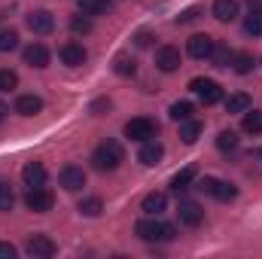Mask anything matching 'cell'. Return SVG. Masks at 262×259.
<instances>
[{
	"mask_svg": "<svg viewBox=\"0 0 262 259\" xmlns=\"http://www.w3.org/2000/svg\"><path fill=\"white\" fill-rule=\"evenodd\" d=\"M6 113H9V110H6V104H0V122L6 119Z\"/></svg>",
	"mask_w": 262,
	"mask_h": 259,
	"instance_id": "60d3db41",
	"label": "cell"
},
{
	"mask_svg": "<svg viewBox=\"0 0 262 259\" xmlns=\"http://www.w3.org/2000/svg\"><path fill=\"white\" fill-rule=\"evenodd\" d=\"M58 58H61L67 67H82L85 58H89V52L82 49V43H64V46L58 49Z\"/></svg>",
	"mask_w": 262,
	"mask_h": 259,
	"instance_id": "4fadbf2b",
	"label": "cell"
},
{
	"mask_svg": "<svg viewBox=\"0 0 262 259\" xmlns=\"http://www.w3.org/2000/svg\"><path fill=\"white\" fill-rule=\"evenodd\" d=\"M232 55H235V52H232L229 46H223V43H216V49H213V55H210V61H213L216 67H229V64H232Z\"/></svg>",
	"mask_w": 262,
	"mask_h": 259,
	"instance_id": "1f68e13d",
	"label": "cell"
},
{
	"mask_svg": "<svg viewBox=\"0 0 262 259\" xmlns=\"http://www.w3.org/2000/svg\"><path fill=\"white\" fill-rule=\"evenodd\" d=\"M156 131H159V125H156L149 116H134V119L125 122V137H128V140H137V143L152 140V137H156Z\"/></svg>",
	"mask_w": 262,
	"mask_h": 259,
	"instance_id": "3957f363",
	"label": "cell"
},
{
	"mask_svg": "<svg viewBox=\"0 0 262 259\" xmlns=\"http://www.w3.org/2000/svg\"><path fill=\"white\" fill-rule=\"evenodd\" d=\"M216 149H223V153L238 149V134H235V131H220V134H216Z\"/></svg>",
	"mask_w": 262,
	"mask_h": 259,
	"instance_id": "4dcf8cb0",
	"label": "cell"
},
{
	"mask_svg": "<svg viewBox=\"0 0 262 259\" xmlns=\"http://www.w3.org/2000/svg\"><path fill=\"white\" fill-rule=\"evenodd\" d=\"M25 204H28V210H34V213H49L52 204H55V195L49 192L46 186H31L28 195H25Z\"/></svg>",
	"mask_w": 262,
	"mask_h": 259,
	"instance_id": "5b68a950",
	"label": "cell"
},
{
	"mask_svg": "<svg viewBox=\"0 0 262 259\" xmlns=\"http://www.w3.org/2000/svg\"><path fill=\"white\" fill-rule=\"evenodd\" d=\"M21 180H25L28 189L31 186H46V168H43V162H28L21 168Z\"/></svg>",
	"mask_w": 262,
	"mask_h": 259,
	"instance_id": "9a60e30c",
	"label": "cell"
},
{
	"mask_svg": "<svg viewBox=\"0 0 262 259\" xmlns=\"http://www.w3.org/2000/svg\"><path fill=\"white\" fill-rule=\"evenodd\" d=\"M201 122H195V119H183L180 122V137H183V143H195L198 137H201Z\"/></svg>",
	"mask_w": 262,
	"mask_h": 259,
	"instance_id": "7402d4cb",
	"label": "cell"
},
{
	"mask_svg": "<svg viewBox=\"0 0 262 259\" xmlns=\"http://www.w3.org/2000/svg\"><path fill=\"white\" fill-rule=\"evenodd\" d=\"M152 40H156V34H149V31H137V34H134V46H137V49H149Z\"/></svg>",
	"mask_w": 262,
	"mask_h": 259,
	"instance_id": "8d00e7d4",
	"label": "cell"
},
{
	"mask_svg": "<svg viewBox=\"0 0 262 259\" xmlns=\"http://www.w3.org/2000/svg\"><path fill=\"white\" fill-rule=\"evenodd\" d=\"M247 6L250 9H262V0H247Z\"/></svg>",
	"mask_w": 262,
	"mask_h": 259,
	"instance_id": "ab89813d",
	"label": "cell"
},
{
	"mask_svg": "<svg viewBox=\"0 0 262 259\" xmlns=\"http://www.w3.org/2000/svg\"><path fill=\"white\" fill-rule=\"evenodd\" d=\"M213 18L229 25L238 18V0H213Z\"/></svg>",
	"mask_w": 262,
	"mask_h": 259,
	"instance_id": "2e32d148",
	"label": "cell"
},
{
	"mask_svg": "<svg viewBox=\"0 0 262 259\" xmlns=\"http://www.w3.org/2000/svg\"><path fill=\"white\" fill-rule=\"evenodd\" d=\"M12 204H15V192H12V186H9L6 180H0V213H9Z\"/></svg>",
	"mask_w": 262,
	"mask_h": 259,
	"instance_id": "f546056e",
	"label": "cell"
},
{
	"mask_svg": "<svg viewBox=\"0 0 262 259\" xmlns=\"http://www.w3.org/2000/svg\"><path fill=\"white\" fill-rule=\"evenodd\" d=\"M28 28L34 31V34H49L52 28H55V18H52V12L49 9H34V12H28Z\"/></svg>",
	"mask_w": 262,
	"mask_h": 259,
	"instance_id": "8fae6325",
	"label": "cell"
},
{
	"mask_svg": "<svg viewBox=\"0 0 262 259\" xmlns=\"http://www.w3.org/2000/svg\"><path fill=\"white\" fill-rule=\"evenodd\" d=\"M189 89H192L198 98H201V104H204V107H210V104H216V101L223 98V89H220V82H216V79L195 76V79L189 82Z\"/></svg>",
	"mask_w": 262,
	"mask_h": 259,
	"instance_id": "277c9868",
	"label": "cell"
},
{
	"mask_svg": "<svg viewBox=\"0 0 262 259\" xmlns=\"http://www.w3.org/2000/svg\"><path fill=\"white\" fill-rule=\"evenodd\" d=\"M162 156H165V146H162L156 137H152V140H143V146H140V153H137L140 165H146V168L159 165V162H162Z\"/></svg>",
	"mask_w": 262,
	"mask_h": 259,
	"instance_id": "7c38bea8",
	"label": "cell"
},
{
	"mask_svg": "<svg viewBox=\"0 0 262 259\" xmlns=\"http://www.w3.org/2000/svg\"><path fill=\"white\" fill-rule=\"evenodd\" d=\"M40 110H43V98L40 95H21L15 101V113L18 116H37Z\"/></svg>",
	"mask_w": 262,
	"mask_h": 259,
	"instance_id": "e0dca14e",
	"label": "cell"
},
{
	"mask_svg": "<svg viewBox=\"0 0 262 259\" xmlns=\"http://www.w3.org/2000/svg\"><path fill=\"white\" fill-rule=\"evenodd\" d=\"M25 250L34 259H49V256H55L58 247H55V241H52L49 235H31L28 244H25Z\"/></svg>",
	"mask_w": 262,
	"mask_h": 259,
	"instance_id": "52a82bcc",
	"label": "cell"
},
{
	"mask_svg": "<svg viewBox=\"0 0 262 259\" xmlns=\"http://www.w3.org/2000/svg\"><path fill=\"white\" fill-rule=\"evenodd\" d=\"M76 210H79V213H82V217H101V210H104V201H101V198H95V195H92V198H82V201H79V207H76Z\"/></svg>",
	"mask_w": 262,
	"mask_h": 259,
	"instance_id": "cb8c5ba5",
	"label": "cell"
},
{
	"mask_svg": "<svg viewBox=\"0 0 262 259\" xmlns=\"http://www.w3.org/2000/svg\"><path fill=\"white\" fill-rule=\"evenodd\" d=\"M25 64L46 67V64H49V49H46L43 43H31V46L25 49Z\"/></svg>",
	"mask_w": 262,
	"mask_h": 259,
	"instance_id": "ac0fdd59",
	"label": "cell"
},
{
	"mask_svg": "<svg viewBox=\"0 0 262 259\" xmlns=\"http://www.w3.org/2000/svg\"><path fill=\"white\" fill-rule=\"evenodd\" d=\"M18 49V34L15 31H0V52H12Z\"/></svg>",
	"mask_w": 262,
	"mask_h": 259,
	"instance_id": "836d02e7",
	"label": "cell"
},
{
	"mask_svg": "<svg viewBox=\"0 0 262 259\" xmlns=\"http://www.w3.org/2000/svg\"><path fill=\"white\" fill-rule=\"evenodd\" d=\"M192 180H195V168H183V171H177V174L171 177V189H174V192H186Z\"/></svg>",
	"mask_w": 262,
	"mask_h": 259,
	"instance_id": "ffe728a7",
	"label": "cell"
},
{
	"mask_svg": "<svg viewBox=\"0 0 262 259\" xmlns=\"http://www.w3.org/2000/svg\"><path fill=\"white\" fill-rule=\"evenodd\" d=\"M213 49H216V40H213L210 34H195V37H189V43H186V52H189L195 61H207V58L213 55Z\"/></svg>",
	"mask_w": 262,
	"mask_h": 259,
	"instance_id": "8992f818",
	"label": "cell"
},
{
	"mask_svg": "<svg viewBox=\"0 0 262 259\" xmlns=\"http://www.w3.org/2000/svg\"><path fill=\"white\" fill-rule=\"evenodd\" d=\"M253 156H256V159H262V146H259V149H253Z\"/></svg>",
	"mask_w": 262,
	"mask_h": 259,
	"instance_id": "b9f144b4",
	"label": "cell"
},
{
	"mask_svg": "<svg viewBox=\"0 0 262 259\" xmlns=\"http://www.w3.org/2000/svg\"><path fill=\"white\" fill-rule=\"evenodd\" d=\"M241 128L247 131V134H262V110H244Z\"/></svg>",
	"mask_w": 262,
	"mask_h": 259,
	"instance_id": "44dd1931",
	"label": "cell"
},
{
	"mask_svg": "<svg viewBox=\"0 0 262 259\" xmlns=\"http://www.w3.org/2000/svg\"><path fill=\"white\" fill-rule=\"evenodd\" d=\"M244 31L250 37H262V9H250V15L244 18Z\"/></svg>",
	"mask_w": 262,
	"mask_h": 259,
	"instance_id": "83f0119b",
	"label": "cell"
},
{
	"mask_svg": "<svg viewBox=\"0 0 262 259\" xmlns=\"http://www.w3.org/2000/svg\"><path fill=\"white\" fill-rule=\"evenodd\" d=\"M70 31L73 34H89L92 31V15H85V12L82 15H73L70 18Z\"/></svg>",
	"mask_w": 262,
	"mask_h": 259,
	"instance_id": "d6a6232c",
	"label": "cell"
},
{
	"mask_svg": "<svg viewBox=\"0 0 262 259\" xmlns=\"http://www.w3.org/2000/svg\"><path fill=\"white\" fill-rule=\"evenodd\" d=\"M177 217H180V223H183V226L195 229V226H201V220H204V207H201L198 201H180Z\"/></svg>",
	"mask_w": 262,
	"mask_h": 259,
	"instance_id": "30bf717a",
	"label": "cell"
},
{
	"mask_svg": "<svg viewBox=\"0 0 262 259\" xmlns=\"http://www.w3.org/2000/svg\"><path fill=\"white\" fill-rule=\"evenodd\" d=\"M140 210H143L146 217H162V213L168 210V195H165V192H149V195H143V201H140Z\"/></svg>",
	"mask_w": 262,
	"mask_h": 259,
	"instance_id": "5bb4252c",
	"label": "cell"
},
{
	"mask_svg": "<svg viewBox=\"0 0 262 259\" xmlns=\"http://www.w3.org/2000/svg\"><path fill=\"white\" fill-rule=\"evenodd\" d=\"M122 159H125V153H122L119 140H104V143H98L95 153H92V165H95L98 171H116V168L122 165Z\"/></svg>",
	"mask_w": 262,
	"mask_h": 259,
	"instance_id": "7a4b0ae2",
	"label": "cell"
},
{
	"mask_svg": "<svg viewBox=\"0 0 262 259\" xmlns=\"http://www.w3.org/2000/svg\"><path fill=\"white\" fill-rule=\"evenodd\" d=\"M201 18V6H189V9H183L180 15H177V25H192Z\"/></svg>",
	"mask_w": 262,
	"mask_h": 259,
	"instance_id": "d590c367",
	"label": "cell"
},
{
	"mask_svg": "<svg viewBox=\"0 0 262 259\" xmlns=\"http://www.w3.org/2000/svg\"><path fill=\"white\" fill-rule=\"evenodd\" d=\"M232 70L241 73V76L250 73V70H253V55H250V52H235V55H232Z\"/></svg>",
	"mask_w": 262,
	"mask_h": 259,
	"instance_id": "d4e9b609",
	"label": "cell"
},
{
	"mask_svg": "<svg viewBox=\"0 0 262 259\" xmlns=\"http://www.w3.org/2000/svg\"><path fill=\"white\" fill-rule=\"evenodd\" d=\"M113 70H116L119 76H134V73H137V61H134L131 55H116Z\"/></svg>",
	"mask_w": 262,
	"mask_h": 259,
	"instance_id": "4316f807",
	"label": "cell"
},
{
	"mask_svg": "<svg viewBox=\"0 0 262 259\" xmlns=\"http://www.w3.org/2000/svg\"><path fill=\"white\" fill-rule=\"evenodd\" d=\"M58 180H61V186H64L67 192H79L85 186V171L79 165H64L61 174H58Z\"/></svg>",
	"mask_w": 262,
	"mask_h": 259,
	"instance_id": "9c48e42d",
	"label": "cell"
},
{
	"mask_svg": "<svg viewBox=\"0 0 262 259\" xmlns=\"http://www.w3.org/2000/svg\"><path fill=\"white\" fill-rule=\"evenodd\" d=\"M244 110H250V95L247 92H235V95L226 98V113H244Z\"/></svg>",
	"mask_w": 262,
	"mask_h": 259,
	"instance_id": "d6986e66",
	"label": "cell"
},
{
	"mask_svg": "<svg viewBox=\"0 0 262 259\" xmlns=\"http://www.w3.org/2000/svg\"><path fill=\"white\" fill-rule=\"evenodd\" d=\"M0 259H15V247L9 241H0Z\"/></svg>",
	"mask_w": 262,
	"mask_h": 259,
	"instance_id": "f35d334b",
	"label": "cell"
},
{
	"mask_svg": "<svg viewBox=\"0 0 262 259\" xmlns=\"http://www.w3.org/2000/svg\"><path fill=\"white\" fill-rule=\"evenodd\" d=\"M213 198H216V201H235V198H238V186H232V183H226V180H216Z\"/></svg>",
	"mask_w": 262,
	"mask_h": 259,
	"instance_id": "484cf974",
	"label": "cell"
},
{
	"mask_svg": "<svg viewBox=\"0 0 262 259\" xmlns=\"http://www.w3.org/2000/svg\"><path fill=\"white\" fill-rule=\"evenodd\" d=\"M134 232H137L140 241H149V244H165V241H174V235H177V229H174L171 223H162V220H156V217L137 220Z\"/></svg>",
	"mask_w": 262,
	"mask_h": 259,
	"instance_id": "6da1fadb",
	"label": "cell"
},
{
	"mask_svg": "<svg viewBox=\"0 0 262 259\" xmlns=\"http://www.w3.org/2000/svg\"><path fill=\"white\" fill-rule=\"evenodd\" d=\"M79 9L85 15H104L110 9V0H79Z\"/></svg>",
	"mask_w": 262,
	"mask_h": 259,
	"instance_id": "f1b7e54d",
	"label": "cell"
},
{
	"mask_svg": "<svg viewBox=\"0 0 262 259\" xmlns=\"http://www.w3.org/2000/svg\"><path fill=\"white\" fill-rule=\"evenodd\" d=\"M15 85H18L15 70H0V92H12Z\"/></svg>",
	"mask_w": 262,
	"mask_h": 259,
	"instance_id": "e575fe53",
	"label": "cell"
},
{
	"mask_svg": "<svg viewBox=\"0 0 262 259\" xmlns=\"http://www.w3.org/2000/svg\"><path fill=\"white\" fill-rule=\"evenodd\" d=\"M192 110H195V107H192L189 101H174L168 113H171V119H174V122H183V119H192Z\"/></svg>",
	"mask_w": 262,
	"mask_h": 259,
	"instance_id": "603a6c76",
	"label": "cell"
},
{
	"mask_svg": "<svg viewBox=\"0 0 262 259\" xmlns=\"http://www.w3.org/2000/svg\"><path fill=\"white\" fill-rule=\"evenodd\" d=\"M213 186H216V177H201L198 180V189L204 195H213Z\"/></svg>",
	"mask_w": 262,
	"mask_h": 259,
	"instance_id": "74e56055",
	"label": "cell"
},
{
	"mask_svg": "<svg viewBox=\"0 0 262 259\" xmlns=\"http://www.w3.org/2000/svg\"><path fill=\"white\" fill-rule=\"evenodd\" d=\"M180 64H183V55H180L177 46H162L156 52V67L162 73H174V70H180Z\"/></svg>",
	"mask_w": 262,
	"mask_h": 259,
	"instance_id": "ba28073f",
	"label": "cell"
}]
</instances>
